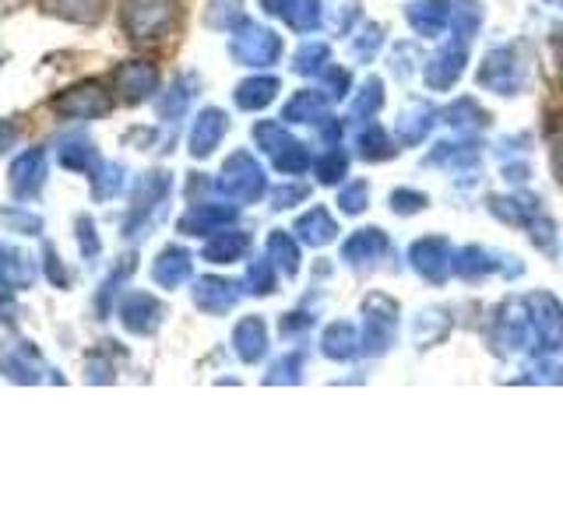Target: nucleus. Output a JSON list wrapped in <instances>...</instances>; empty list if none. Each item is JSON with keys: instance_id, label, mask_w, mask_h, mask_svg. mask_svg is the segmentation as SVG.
<instances>
[{"instance_id": "nucleus-1", "label": "nucleus", "mask_w": 563, "mask_h": 527, "mask_svg": "<svg viewBox=\"0 0 563 527\" xmlns=\"http://www.w3.org/2000/svg\"><path fill=\"white\" fill-rule=\"evenodd\" d=\"M120 22L134 43L163 40L176 22V0H123Z\"/></svg>"}, {"instance_id": "nucleus-2", "label": "nucleus", "mask_w": 563, "mask_h": 527, "mask_svg": "<svg viewBox=\"0 0 563 527\" xmlns=\"http://www.w3.org/2000/svg\"><path fill=\"white\" fill-rule=\"evenodd\" d=\"M219 193L229 201H240V204H251L257 201L264 187H268V180H264V169L254 162V155H246V152H236L229 162L222 166L219 172V180H216Z\"/></svg>"}, {"instance_id": "nucleus-3", "label": "nucleus", "mask_w": 563, "mask_h": 527, "mask_svg": "<svg viewBox=\"0 0 563 527\" xmlns=\"http://www.w3.org/2000/svg\"><path fill=\"white\" fill-rule=\"evenodd\" d=\"M229 53L243 67H268L282 57V40L272 29H261L254 22H240L229 40Z\"/></svg>"}, {"instance_id": "nucleus-4", "label": "nucleus", "mask_w": 563, "mask_h": 527, "mask_svg": "<svg viewBox=\"0 0 563 527\" xmlns=\"http://www.w3.org/2000/svg\"><path fill=\"white\" fill-rule=\"evenodd\" d=\"M49 110L64 120H96L113 110V96L106 92L99 81H81V85H70L67 92L53 96Z\"/></svg>"}, {"instance_id": "nucleus-5", "label": "nucleus", "mask_w": 563, "mask_h": 527, "mask_svg": "<svg viewBox=\"0 0 563 527\" xmlns=\"http://www.w3.org/2000/svg\"><path fill=\"white\" fill-rule=\"evenodd\" d=\"M0 373L14 383H64V377L40 356V348L32 341H14L4 348V356H0Z\"/></svg>"}, {"instance_id": "nucleus-6", "label": "nucleus", "mask_w": 563, "mask_h": 527, "mask_svg": "<svg viewBox=\"0 0 563 527\" xmlns=\"http://www.w3.org/2000/svg\"><path fill=\"white\" fill-rule=\"evenodd\" d=\"M254 137H257L261 152L275 162L278 172L296 176V172H303V169L310 166L307 148L299 145L296 137H289V131L282 127V123H257V127H254Z\"/></svg>"}, {"instance_id": "nucleus-7", "label": "nucleus", "mask_w": 563, "mask_h": 527, "mask_svg": "<svg viewBox=\"0 0 563 527\" xmlns=\"http://www.w3.org/2000/svg\"><path fill=\"white\" fill-rule=\"evenodd\" d=\"M479 81L489 88V92H497V96H515L518 88L525 85V67L518 60V53L510 49V46H497L483 60Z\"/></svg>"}, {"instance_id": "nucleus-8", "label": "nucleus", "mask_w": 563, "mask_h": 527, "mask_svg": "<svg viewBox=\"0 0 563 527\" xmlns=\"http://www.w3.org/2000/svg\"><path fill=\"white\" fill-rule=\"evenodd\" d=\"M395 316H398L395 299H387V295L366 299V338H363L366 351H387V345L395 338V324H398Z\"/></svg>"}, {"instance_id": "nucleus-9", "label": "nucleus", "mask_w": 563, "mask_h": 527, "mask_svg": "<svg viewBox=\"0 0 563 527\" xmlns=\"http://www.w3.org/2000/svg\"><path fill=\"white\" fill-rule=\"evenodd\" d=\"M528 313H532V327H536V341L542 348H563V306L553 295H528Z\"/></svg>"}, {"instance_id": "nucleus-10", "label": "nucleus", "mask_w": 563, "mask_h": 527, "mask_svg": "<svg viewBox=\"0 0 563 527\" xmlns=\"http://www.w3.org/2000/svg\"><path fill=\"white\" fill-rule=\"evenodd\" d=\"M169 190H173L169 172H148V176H141V183L134 190L131 218H128V225H123V228H128V236H137V222H145L152 211L169 198Z\"/></svg>"}, {"instance_id": "nucleus-11", "label": "nucleus", "mask_w": 563, "mask_h": 527, "mask_svg": "<svg viewBox=\"0 0 563 527\" xmlns=\"http://www.w3.org/2000/svg\"><path fill=\"white\" fill-rule=\"evenodd\" d=\"M409 260H412V268H416L422 278H427V281H444V278L454 271V254H451L448 239H440V236H433V239H419V243L412 246Z\"/></svg>"}, {"instance_id": "nucleus-12", "label": "nucleus", "mask_w": 563, "mask_h": 527, "mask_svg": "<svg viewBox=\"0 0 563 527\" xmlns=\"http://www.w3.org/2000/svg\"><path fill=\"white\" fill-rule=\"evenodd\" d=\"M113 88L120 92V99L141 102V99H148V96L155 92V88H158V70H155V64H148V60H128V64H120V67H117Z\"/></svg>"}, {"instance_id": "nucleus-13", "label": "nucleus", "mask_w": 563, "mask_h": 527, "mask_svg": "<svg viewBox=\"0 0 563 527\" xmlns=\"http://www.w3.org/2000/svg\"><path fill=\"white\" fill-rule=\"evenodd\" d=\"M465 40L462 43H448V46H440L433 57L427 60V85L437 88V92H448V88L462 78V70H465Z\"/></svg>"}, {"instance_id": "nucleus-14", "label": "nucleus", "mask_w": 563, "mask_h": 527, "mask_svg": "<svg viewBox=\"0 0 563 527\" xmlns=\"http://www.w3.org/2000/svg\"><path fill=\"white\" fill-rule=\"evenodd\" d=\"M43 180H46V152L43 148H29V152H22L11 162V190H14V198H22V201L35 198L40 187H43Z\"/></svg>"}, {"instance_id": "nucleus-15", "label": "nucleus", "mask_w": 563, "mask_h": 527, "mask_svg": "<svg viewBox=\"0 0 563 527\" xmlns=\"http://www.w3.org/2000/svg\"><path fill=\"white\" fill-rule=\"evenodd\" d=\"M163 316L166 310L158 306V299L148 292H134L120 303V321L131 334H155L158 324H163Z\"/></svg>"}, {"instance_id": "nucleus-16", "label": "nucleus", "mask_w": 563, "mask_h": 527, "mask_svg": "<svg viewBox=\"0 0 563 527\" xmlns=\"http://www.w3.org/2000/svg\"><path fill=\"white\" fill-rule=\"evenodd\" d=\"M233 218H236L233 204H194L180 218V233H187V236H216L219 228H225Z\"/></svg>"}, {"instance_id": "nucleus-17", "label": "nucleus", "mask_w": 563, "mask_h": 527, "mask_svg": "<svg viewBox=\"0 0 563 527\" xmlns=\"http://www.w3.org/2000/svg\"><path fill=\"white\" fill-rule=\"evenodd\" d=\"M236 285L233 281H225V278H198V285H194V303H198V310L205 313H229L236 306Z\"/></svg>"}, {"instance_id": "nucleus-18", "label": "nucleus", "mask_w": 563, "mask_h": 527, "mask_svg": "<svg viewBox=\"0 0 563 527\" xmlns=\"http://www.w3.org/2000/svg\"><path fill=\"white\" fill-rule=\"evenodd\" d=\"M261 4L296 32H310L321 18V0H261Z\"/></svg>"}, {"instance_id": "nucleus-19", "label": "nucleus", "mask_w": 563, "mask_h": 527, "mask_svg": "<svg viewBox=\"0 0 563 527\" xmlns=\"http://www.w3.org/2000/svg\"><path fill=\"white\" fill-rule=\"evenodd\" d=\"M225 127H229L225 113H219V110L198 113V120H194V127H190V155L194 158H205V155L216 152L222 134H225Z\"/></svg>"}, {"instance_id": "nucleus-20", "label": "nucleus", "mask_w": 563, "mask_h": 527, "mask_svg": "<svg viewBox=\"0 0 563 527\" xmlns=\"http://www.w3.org/2000/svg\"><path fill=\"white\" fill-rule=\"evenodd\" d=\"M194 271V264H190V254L180 250V246H169V250H163L155 257L152 264V278H155V285H163V289H176V285H184V281L190 278Z\"/></svg>"}, {"instance_id": "nucleus-21", "label": "nucleus", "mask_w": 563, "mask_h": 527, "mask_svg": "<svg viewBox=\"0 0 563 527\" xmlns=\"http://www.w3.org/2000/svg\"><path fill=\"white\" fill-rule=\"evenodd\" d=\"M405 18H409V25L419 35H440L451 22V4L448 0H416V4H409V11H405Z\"/></svg>"}, {"instance_id": "nucleus-22", "label": "nucleus", "mask_w": 563, "mask_h": 527, "mask_svg": "<svg viewBox=\"0 0 563 527\" xmlns=\"http://www.w3.org/2000/svg\"><path fill=\"white\" fill-rule=\"evenodd\" d=\"M233 348L243 362H257L264 351H268V330H264L261 316H246L233 330Z\"/></svg>"}, {"instance_id": "nucleus-23", "label": "nucleus", "mask_w": 563, "mask_h": 527, "mask_svg": "<svg viewBox=\"0 0 563 527\" xmlns=\"http://www.w3.org/2000/svg\"><path fill=\"white\" fill-rule=\"evenodd\" d=\"M387 254V236L380 228H360V233H352L342 246V260L349 264H369Z\"/></svg>"}, {"instance_id": "nucleus-24", "label": "nucleus", "mask_w": 563, "mask_h": 527, "mask_svg": "<svg viewBox=\"0 0 563 527\" xmlns=\"http://www.w3.org/2000/svg\"><path fill=\"white\" fill-rule=\"evenodd\" d=\"M0 278L14 289H29L35 281V264L18 250V246L0 243Z\"/></svg>"}, {"instance_id": "nucleus-25", "label": "nucleus", "mask_w": 563, "mask_h": 527, "mask_svg": "<svg viewBox=\"0 0 563 527\" xmlns=\"http://www.w3.org/2000/svg\"><path fill=\"white\" fill-rule=\"evenodd\" d=\"M246 246H251V239H246V233H236V228H219L216 236H211L205 243V260L211 264H233L246 254Z\"/></svg>"}, {"instance_id": "nucleus-26", "label": "nucleus", "mask_w": 563, "mask_h": 527, "mask_svg": "<svg viewBox=\"0 0 563 527\" xmlns=\"http://www.w3.org/2000/svg\"><path fill=\"white\" fill-rule=\"evenodd\" d=\"M57 158H60V166H64V169L88 172V176H92V172L102 166V162H99V155H96V145H92V141H85V137H67V141H60Z\"/></svg>"}, {"instance_id": "nucleus-27", "label": "nucleus", "mask_w": 563, "mask_h": 527, "mask_svg": "<svg viewBox=\"0 0 563 527\" xmlns=\"http://www.w3.org/2000/svg\"><path fill=\"white\" fill-rule=\"evenodd\" d=\"M500 268L504 264L497 260V254L483 250V246H465L462 254H454V271L462 278H483V274H493Z\"/></svg>"}, {"instance_id": "nucleus-28", "label": "nucleus", "mask_w": 563, "mask_h": 527, "mask_svg": "<svg viewBox=\"0 0 563 527\" xmlns=\"http://www.w3.org/2000/svg\"><path fill=\"white\" fill-rule=\"evenodd\" d=\"M334 222H331V215L324 208H310L303 218L296 222V236L303 239V243H310V246H324V243H331L334 239Z\"/></svg>"}, {"instance_id": "nucleus-29", "label": "nucleus", "mask_w": 563, "mask_h": 527, "mask_svg": "<svg viewBox=\"0 0 563 527\" xmlns=\"http://www.w3.org/2000/svg\"><path fill=\"white\" fill-rule=\"evenodd\" d=\"M43 11L64 18V22H96L106 0H40Z\"/></svg>"}, {"instance_id": "nucleus-30", "label": "nucleus", "mask_w": 563, "mask_h": 527, "mask_svg": "<svg viewBox=\"0 0 563 527\" xmlns=\"http://www.w3.org/2000/svg\"><path fill=\"white\" fill-rule=\"evenodd\" d=\"M194 88H198V81H194L190 75H184V78H176L173 85H169V92L158 99V116L163 120H180L184 116V110H187V102L194 99Z\"/></svg>"}, {"instance_id": "nucleus-31", "label": "nucleus", "mask_w": 563, "mask_h": 527, "mask_svg": "<svg viewBox=\"0 0 563 527\" xmlns=\"http://www.w3.org/2000/svg\"><path fill=\"white\" fill-rule=\"evenodd\" d=\"M328 110V96L321 92H296L289 102H286V110H282V116H286L289 123H313L317 116H321Z\"/></svg>"}, {"instance_id": "nucleus-32", "label": "nucleus", "mask_w": 563, "mask_h": 527, "mask_svg": "<svg viewBox=\"0 0 563 527\" xmlns=\"http://www.w3.org/2000/svg\"><path fill=\"white\" fill-rule=\"evenodd\" d=\"M360 345V338H356V327L352 324H331L328 330H324V338H321V348H324V356H331V359H352L356 356V348Z\"/></svg>"}, {"instance_id": "nucleus-33", "label": "nucleus", "mask_w": 563, "mask_h": 527, "mask_svg": "<svg viewBox=\"0 0 563 527\" xmlns=\"http://www.w3.org/2000/svg\"><path fill=\"white\" fill-rule=\"evenodd\" d=\"M278 92V81L275 78H251L236 88V105L240 110H264Z\"/></svg>"}, {"instance_id": "nucleus-34", "label": "nucleus", "mask_w": 563, "mask_h": 527, "mask_svg": "<svg viewBox=\"0 0 563 527\" xmlns=\"http://www.w3.org/2000/svg\"><path fill=\"white\" fill-rule=\"evenodd\" d=\"M430 127H433V110H430V105H412V110L398 120L401 145H419V141L430 134Z\"/></svg>"}, {"instance_id": "nucleus-35", "label": "nucleus", "mask_w": 563, "mask_h": 527, "mask_svg": "<svg viewBox=\"0 0 563 527\" xmlns=\"http://www.w3.org/2000/svg\"><path fill=\"white\" fill-rule=\"evenodd\" d=\"M268 257L282 274H296L299 271V246L289 239V233H272L268 236Z\"/></svg>"}, {"instance_id": "nucleus-36", "label": "nucleus", "mask_w": 563, "mask_h": 527, "mask_svg": "<svg viewBox=\"0 0 563 527\" xmlns=\"http://www.w3.org/2000/svg\"><path fill=\"white\" fill-rule=\"evenodd\" d=\"M451 25H454V35H462V40L468 43L483 25V8L475 4V0H457V4L451 8Z\"/></svg>"}, {"instance_id": "nucleus-37", "label": "nucleus", "mask_w": 563, "mask_h": 527, "mask_svg": "<svg viewBox=\"0 0 563 527\" xmlns=\"http://www.w3.org/2000/svg\"><path fill=\"white\" fill-rule=\"evenodd\" d=\"M448 116V123L451 127H457V131H465V134H472V131H479V127H486V113L479 110V102L475 99H462L457 105H451V110L444 113Z\"/></svg>"}, {"instance_id": "nucleus-38", "label": "nucleus", "mask_w": 563, "mask_h": 527, "mask_svg": "<svg viewBox=\"0 0 563 527\" xmlns=\"http://www.w3.org/2000/svg\"><path fill=\"white\" fill-rule=\"evenodd\" d=\"M205 22L211 29H233L243 22V0H208Z\"/></svg>"}, {"instance_id": "nucleus-39", "label": "nucleus", "mask_w": 563, "mask_h": 527, "mask_svg": "<svg viewBox=\"0 0 563 527\" xmlns=\"http://www.w3.org/2000/svg\"><path fill=\"white\" fill-rule=\"evenodd\" d=\"M356 148H360V155L363 158H387L391 155V141H387V134L377 127V123H369V127H363L360 134H356Z\"/></svg>"}, {"instance_id": "nucleus-40", "label": "nucleus", "mask_w": 563, "mask_h": 527, "mask_svg": "<svg viewBox=\"0 0 563 527\" xmlns=\"http://www.w3.org/2000/svg\"><path fill=\"white\" fill-rule=\"evenodd\" d=\"M275 264L272 257H264V260H254L251 264V271H246V292H254V295H268L275 292Z\"/></svg>"}, {"instance_id": "nucleus-41", "label": "nucleus", "mask_w": 563, "mask_h": 527, "mask_svg": "<svg viewBox=\"0 0 563 527\" xmlns=\"http://www.w3.org/2000/svg\"><path fill=\"white\" fill-rule=\"evenodd\" d=\"M123 187V169L120 166H99L92 172V193H96V201H106V198H113V193H120Z\"/></svg>"}, {"instance_id": "nucleus-42", "label": "nucleus", "mask_w": 563, "mask_h": 527, "mask_svg": "<svg viewBox=\"0 0 563 527\" xmlns=\"http://www.w3.org/2000/svg\"><path fill=\"white\" fill-rule=\"evenodd\" d=\"M324 60H328V46L324 43H307L292 57V70H296V75H317V70L324 67Z\"/></svg>"}, {"instance_id": "nucleus-43", "label": "nucleus", "mask_w": 563, "mask_h": 527, "mask_svg": "<svg viewBox=\"0 0 563 527\" xmlns=\"http://www.w3.org/2000/svg\"><path fill=\"white\" fill-rule=\"evenodd\" d=\"M313 169H317V180L321 183H339L349 169V158H345V152H328V155L317 158Z\"/></svg>"}, {"instance_id": "nucleus-44", "label": "nucleus", "mask_w": 563, "mask_h": 527, "mask_svg": "<svg viewBox=\"0 0 563 527\" xmlns=\"http://www.w3.org/2000/svg\"><path fill=\"white\" fill-rule=\"evenodd\" d=\"M380 102H384V85L377 78H369L363 85V92L356 96V102H352V116H369V113H377L380 110Z\"/></svg>"}, {"instance_id": "nucleus-45", "label": "nucleus", "mask_w": 563, "mask_h": 527, "mask_svg": "<svg viewBox=\"0 0 563 527\" xmlns=\"http://www.w3.org/2000/svg\"><path fill=\"white\" fill-rule=\"evenodd\" d=\"M0 222H4L8 228H18V233H40V228H43L40 218L29 215V211H18V208L0 211Z\"/></svg>"}, {"instance_id": "nucleus-46", "label": "nucleus", "mask_w": 563, "mask_h": 527, "mask_svg": "<svg viewBox=\"0 0 563 527\" xmlns=\"http://www.w3.org/2000/svg\"><path fill=\"white\" fill-rule=\"evenodd\" d=\"M339 204H342L345 215H360V211L366 208V183H349V187L342 190Z\"/></svg>"}, {"instance_id": "nucleus-47", "label": "nucleus", "mask_w": 563, "mask_h": 527, "mask_svg": "<svg viewBox=\"0 0 563 527\" xmlns=\"http://www.w3.org/2000/svg\"><path fill=\"white\" fill-rule=\"evenodd\" d=\"M299 366H303V359H299V356L275 362V366H272V373H268V383H289V380L296 383V380H299Z\"/></svg>"}, {"instance_id": "nucleus-48", "label": "nucleus", "mask_w": 563, "mask_h": 527, "mask_svg": "<svg viewBox=\"0 0 563 527\" xmlns=\"http://www.w3.org/2000/svg\"><path fill=\"white\" fill-rule=\"evenodd\" d=\"M422 204H427V198L416 190H398L391 198V208L398 211V215H416V211H422Z\"/></svg>"}, {"instance_id": "nucleus-49", "label": "nucleus", "mask_w": 563, "mask_h": 527, "mask_svg": "<svg viewBox=\"0 0 563 527\" xmlns=\"http://www.w3.org/2000/svg\"><path fill=\"white\" fill-rule=\"evenodd\" d=\"M380 49V29H366L360 40H352V53H356L360 60H369V53Z\"/></svg>"}, {"instance_id": "nucleus-50", "label": "nucleus", "mask_w": 563, "mask_h": 527, "mask_svg": "<svg viewBox=\"0 0 563 527\" xmlns=\"http://www.w3.org/2000/svg\"><path fill=\"white\" fill-rule=\"evenodd\" d=\"M78 243H81V254L85 257H96L99 254V236H96L92 218H81L78 222Z\"/></svg>"}, {"instance_id": "nucleus-51", "label": "nucleus", "mask_w": 563, "mask_h": 527, "mask_svg": "<svg viewBox=\"0 0 563 527\" xmlns=\"http://www.w3.org/2000/svg\"><path fill=\"white\" fill-rule=\"evenodd\" d=\"M328 99H342L349 92V75H345V67H331L328 70Z\"/></svg>"}, {"instance_id": "nucleus-52", "label": "nucleus", "mask_w": 563, "mask_h": 527, "mask_svg": "<svg viewBox=\"0 0 563 527\" xmlns=\"http://www.w3.org/2000/svg\"><path fill=\"white\" fill-rule=\"evenodd\" d=\"M46 278L53 281V285H67V271H64V264H60V257L57 254H53L49 250V246H46Z\"/></svg>"}, {"instance_id": "nucleus-53", "label": "nucleus", "mask_w": 563, "mask_h": 527, "mask_svg": "<svg viewBox=\"0 0 563 527\" xmlns=\"http://www.w3.org/2000/svg\"><path fill=\"white\" fill-rule=\"evenodd\" d=\"M307 198V187H282L275 193V208H289L292 201H303Z\"/></svg>"}, {"instance_id": "nucleus-54", "label": "nucleus", "mask_w": 563, "mask_h": 527, "mask_svg": "<svg viewBox=\"0 0 563 527\" xmlns=\"http://www.w3.org/2000/svg\"><path fill=\"white\" fill-rule=\"evenodd\" d=\"M310 327V321L303 313H289L286 321H282V334H286V338H296L299 330H307Z\"/></svg>"}, {"instance_id": "nucleus-55", "label": "nucleus", "mask_w": 563, "mask_h": 527, "mask_svg": "<svg viewBox=\"0 0 563 527\" xmlns=\"http://www.w3.org/2000/svg\"><path fill=\"white\" fill-rule=\"evenodd\" d=\"M14 141H18V131L11 127L8 120H0V155L11 152V148H14Z\"/></svg>"}, {"instance_id": "nucleus-56", "label": "nucleus", "mask_w": 563, "mask_h": 527, "mask_svg": "<svg viewBox=\"0 0 563 527\" xmlns=\"http://www.w3.org/2000/svg\"><path fill=\"white\" fill-rule=\"evenodd\" d=\"M553 169H556L560 183H563V145H560V148H556V155H553Z\"/></svg>"}, {"instance_id": "nucleus-57", "label": "nucleus", "mask_w": 563, "mask_h": 527, "mask_svg": "<svg viewBox=\"0 0 563 527\" xmlns=\"http://www.w3.org/2000/svg\"><path fill=\"white\" fill-rule=\"evenodd\" d=\"M560 78H563V46H560Z\"/></svg>"}, {"instance_id": "nucleus-58", "label": "nucleus", "mask_w": 563, "mask_h": 527, "mask_svg": "<svg viewBox=\"0 0 563 527\" xmlns=\"http://www.w3.org/2000/svg\"><path fill=\"white\" fill-rule=\"evenodd\" d=\"M0 60H4V49H0Z\"/></svg>"}]
</instances>
